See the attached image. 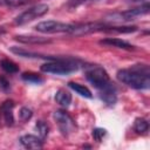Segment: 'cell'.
<instances>
[{
  "instance_id": "1",
  "label": "cell",
  "mask_w": 150,
  "mask_h": 150,
  "mask_svg": "<svg viewBox=\"0 0 150 150\" xmlns=\"http://www.w3.org/2000/svg\"><path fill=\"white\" fill-rule=\"evenodd\" d=\"M116 76L118 81L130 88L138 90L150 88V69L148 64H135L128 69H120Z\"/></svg>"
},
{
  "instance_id": "2",
  "label": "cell",
  "mask_w": 150,
  "mask_h": 150,
  "mask_svg": "<svg viewBox=\"0 0 150 150\" xmlns=\"http://www.w3.org/2000/svg\"><path fill=\"white\" fill-rule=\"evenodd\" d=\"M80 64L76 59L70 57H61L55 61H49L41 66V70L43 73L56 74V75H68L79 69Z\"/></svg>"
},
{
  "instance_id": "3",
  "label": "cell",
  "mask_w": 150,
  "mask_h": 150,
  "mask_svg": "<svg viewBox=\"0 0 150 150\" xmlns=\"http://www.w3.org/2000/svg\"><path fill=\"white\" fill-rule=\"evenodd\" d=\"M149 4L145 2L144 5H141L138 7L123 11V12H115L110 13L104 16L105 22H112V23H123V22H129L132 20H136L138 16H143L149 13Z\"/></svg>"
},
{
  "instance_id": "4",
  "label": "cell",
  "mask_w": 150,
  "mask_h": 150,
  "mask_svg": "<svg viewBox=\"0 0 150 150\" xmlns=\"http://www.w3.org/2000/svg\"><path fill=\"white\" fill-rule=\"evenodd\" d=\"M84 76L87 81L97 90L104 89L105 87L110 86L112 82L110 81V77L104 68L100 66H90L87 67L84 71Z\"/></svg>"
},
{
  "instance_id": "5",
  "label": "cell",
  "mask_w": 150,
  "mask_h": 150,
  "mask_svg": "<svg viewBox=\"0 0 150 150\" xmlns=\"http://www.w3.org/2000/svg\"><path fill=\"white\" fill-rule=\"evenodd\" d=\"M48 9H49V7H48V5H46V4L35 5V6H33V7L28 8V9H26V11L22 12L21 14H19V15L15 18L14 22H15L16 25H19V26L25 25V23H28V22H30V21H33V20H35V19H38V18L43 16V15L48 12Z\"/></svg>"
},
{
  "instance_id": "6",
  "label": "cell",
  "mask_w": 150,
  "mask_h": 150,
  "mask_svg": "<svg viewBox=\"0 0 150 150\" xmlns=\"http://www.w3.org/2000/svg\"><path fill=\"white\" fill-rule=\"evenodd\" d=\"M53 117H54L62 135L69 136L75 130V128H76L75 122L66 110H61V109L55 110L53 114Z\"/></svg>"
},
{
  "instance_id": "7",
  "label": "cell",
  "mask_w": 150,
  "mask_h": 150,
  "mask_svg": "<svg viewBox=\"0 0 150 150\" xmlns=\"http://www.w3.org/2000/svg\"><path fill=\"white\" fill-rule=\"evenodd\" d=\"M73 23H66L61 21H55V20H47V21H41L35 26V30L40 33H47V34H53V33H69L71 29Z\"/></svg>"
},
{
  "instance_id": "8",
  "label": "cell",
  "mask_w": 150,
  "mask_h": 150,
  "mask_svg": "<svg viewBox=\"0 0 150 150\" xmlns=\"http://www.w3.org/2000/svg\"><path fill=\"white\" fill-rule=\"evenodd\" d=\"M104 27V23L100 22H86V23H73L71 29L69 30V34L75 36L87 35L95 32H101V29Z\"/></svg>"
},
{
  "instance_id": "9",
  "label": "cell",
  "mask_w": 150,
  "mask_h": 150,
  "mask_svg": "<svg viewBox=\"0 0 150 150\" xmlns=\"http://www.w3.org/2000/svg\"><path fill=\"white\" fill-rule=\"evenodd\" d=\"M98 96L107 105H114L117 102V89L115 84L111 83L104 89L98 90Z\"/></svg>"
},
{
  "instance_id": "10",
  "label": "cell",
  "mask_w": 150,
  "mask_h": 150,
  "mask_svg": "<svg viewBox=\"0 0 150 150\" xmlns=\"http://www.w3.org/2000/svg\"><path fill=\"white\" fill-rule=\"evenodd\" d=\"M19 141L20 144L26 149H41L43 146V139L34 135H23Z\"/></svg>"
},
{
  "instance_id": "11",
  "label": "cell",
  "mask_w": 150,
  "mask_h": 150,
  "mask_svg": "<svg viewBox=\"0 0 150 150\" xmlns=\"http://www.w3.org/2000/svg\"><path fill=\"white\" fill-rule=\"evenodd\" d=\"M13 108H14V102L12 100H7L1 103L0 105V111L4 116V120L7 125H13L14 124V116H13Z\"/></svg>"
},
{
  "instance_id": "12",
  "label": "cell",
  "mask_w": 150,
  "mask_h": 150,
  "mask_svg": "<svg viewBox=\"0 0 150 150\" xmlns=\"http://www.w3.org/2000/svg\"><path fill=\"white\" fill-rule=\"evenodd\" d=\"M100 45H104V46H109V47H116V48L127 49V50H131L135 48L129 42L121 40V39H117V38H107V39L100 40Z\"/></svg>"
},
{
  "instance_id": "13",
  "label": "cell",
  "mask_w": 150,
  "mask_h": 150,
  "mask_svg": "<svg viewBox=\"0 0 150 150\" xmlns=\"http://www.w3.org/2000/svg\"><path fill=\"white\" fill-rule=\"evenodd\" d=\"M55 101L63 108H68L71 103V94L63 89H60L55 94Z\"/></svg>"
},
{
  "instance_id": "14",
  "label": "cell",
  "mask_w": 150,
  "mask_h": 150,
  "mask_svg": "<svg viewBox=\"0 0 150 150\" xmlns=\"http://www.w3.org/2000/svg\"><path fill=\"white\" fill-rule=\"evenodd\" d=\"M68 87H69L70 89H73L74 91H76L79 95L83 96V97H87V98H91V97H93L91 91H90L86 86H83V84H80V83H77V82H69V83H68Z\"/></svg>"
},
{
  "instance_id": "15",
  "label": "cell",
  "mask_w": 150,
  "mask_h": 150,
  "mask_svg": "<svg viewBox=\"0 0 150 150\" xmlns=\"http://www.w3.org/2000/svg\"><path fill=\"white\" fill-rule=\"evenodd\" d=\"M15 40L22 43H46L50 42L49 39L46 38H40V36H26V35H18L15 36Z\"/></svg>"
},
{
  "instance_id": "16",
  "label": "cell",
  "mask_w": 150,
  "mask_h": 150,
  "mask_svg": "<svg viewBox=\"0 0 150 150\" xmlns=\"http://www.w3.org/2000/svg\"><path fill=\"white\" fill-rule=\"evenodd\" d=\"M21 79L28 83H33V84H41L45 82V79L36 74V73H32V71H26V73H22L21 75Z\"/></svg>"
},
{
  "instance_id": "17",
  "label": "cell",
  "mask_w": 150,
  "mask_h": 150,
  "mask_svg": "<svg viewBox=\"0 0 150 150\" xmlns=\"http://www.w3.org/2000/svg\"><path fill=\"white\" fill-rule=\"evenodd\" d=\"M137 30V27H134V26H127V27H109V26H105L101 29V32H108V33H132Z\"/></svg>"
},
{
  "instance_id": "18",
  "label": "cell",
  "mask_w": 150,
  "mask_h": 150,
  "mask_svg": "<svg viewBox=\"0 0 150 150\" xmlns=\"http://www.w3.org/2000/svg\"><path fill=\"white\" fill-rule=\"evenodd\" d=\"M134 129L138 134H145L149 130V123H148V121L145 118L138 117L134 122Z\"/></svg>"
},
{
  "instance_id": "19",
  "label": "cell",
  "mask_w": 150,
  "mask_h": 150,
  "mask_svg": "<svg viewBox=\"0 0 150 150\" xmlns=\"http://www.w3.org/2000/svg\"><path fill=\"white\" fill-rule=\"evenodd\" d=\"M0 67L6 71V73H9V74H14V73H18L19 71V67L16 66V63H14L13 61L8 60V59H4L0 61Z\"/></svg>"
},
{
  "instance_id": "20",
  "label": "cell",
  "mask_w": 150,
  "mask_h": 150,
  "mask_svg": "<svg viewBox=\"0 0 150 150\" xmlns=\"http://www.w3.org/2000/svg\"><path fill=\"white\" fill-rule=\"evenodd\" d=\"M35 129H36L40 138H42V139H45L49 134V127L45 121H38L35 123Z\"/></svg>"
},
{
  "instance_id": "21",
  "label": "cell",
  "mask_w": 150,
  "mask_h": 150,
  "mask_svg": "<svg viewBox=\"0 0 150 150\" xmlns=\"http://www.w3.org/2000/svg\"><path fill=\"white\" fill-rule=\"evenodd\" d=\"M32 116H33V111H32L29 108H27V107H22V108L20 109V111H19V117H20V120L23 121V122L30 120Z\"/></svg>"
},
{
  "instance_id": "22",
  "label": "cell",
  "mask_w": 150,
  "mask_h": 150,
  "mask_svg": "<svg viewBox=\"0 0 150 150\" xmlns=\"http://www.w3.org/2000/svg\"><path fill=\"white\" fill-rule=\"evenodd\" d=\"M105 134H107V130L105 129H103V128H95L94 130H93V137H94V139L95 141H97V142H101V139L105 136Z\"/></svg>"
},
{
  "instance_id": "23",
  "label": "cell",
  "mask_w": 150,
  "mask_h": 150,
  "mask_svg": "<svg viewBox=\"0 0 150 150\" xmlns=\"http://www.w3.org/2000/svg\"><path fill=\"white\" fill-rule=\"evenodd\" d=\"M0 89L5 93L11 90V83L5 76H0Z\"/></svg>"
},
{
  "instance_id": "24",
  "label": "cell",
  "mask_w": 150,
  "mask_h": 150,
  "mask_svg": "<svg viewBox=\"0 0 150 150\" xmlns=\"http://www.w3.org/2000/svg\"><path fill=\"white\" fill-rule=\"evenodd\" d=\"M27 0H0V5L4 6H18L21 5L23 2H26Z\"/></svg>"
},
{
  "instance_id": "25",
  "label": "cell",
  "mask_w": 150,
  "mask_h": 150,
  "mask_svg": "<svg viewBox=\"0 0 150 150\" xmlns=\"http://www.w3.org/2000/svg\"><path fill=\"white\" fill-rule=\"evenodd\" d=\"M87 1H96V0H69L68 4H67V6L69 8H75V7L82 5V4L87 2Z\"/></svg>"
}]
</instances>
